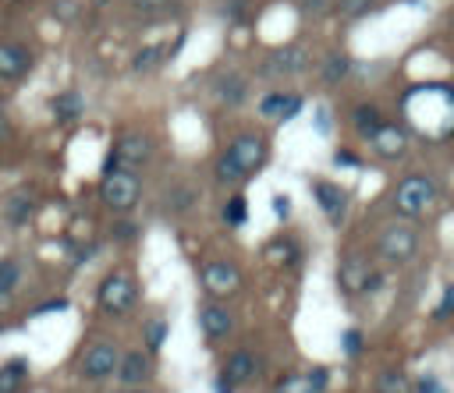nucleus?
<instances>
[{
  "label": "nucleus",
  "instance_id": "obj_17",
  "mask_svg": "<svg viewBox=\"0 0 454 393\" xmlns=\"http://www.w3.org/2000/svg\"><path fill=\"white\" fill-rule=\"evenodd\" d=\"M305 106V99L298 92H284V89H273L259 99V117L262 120H273V124H287L291 117H298Z\"/></svg>",
  "mask_w": 454,
  "mask_h": 393
},
{
  "label": "nucleus",
  "instance_id": "obj_22",
  "mask_svg": "<svg viewBox=\"0 0 454 393\" xmlns=\"http://www.w3.org/2000/svg\"><path fill=\"white\" fill-rule=\"evenodd\" d=\"M50 110H53V120L57 124H78L82 113H85V96L78 89H64L50 99Z\"/></svg>",
  "mask_w": 454,
  "mask_h": 393
},
{
  "label": "nucleus",
  "instance_id": "obj_48",
  "mask_svg": "<svg viewBox=\"0 0 454 393\" xmlns=\"http://www.w3.org/2000/svg\"><path fill=\"white\" fill-rule=\"evenodd\" d=\"M0 113H4V99H0Z\"/></svg>",
  "mask_w": 454,
  "mask_h": 393
},
{
  "label": "nucleus",
  "instance_id": "obj_4",
  "mask_svg": "<svg viewBox=\"0 0 454 393\" xmlns=\"http://www.w3.org/2000/svg\"><path fill=\"white\" fill-rule=\"evenodd\" d=\"M422 248V230L408 220H394L387 227L376 230L372 237V251L383 266H408Z\"/></svg>",
  "mask_w": 454,
  "mask_h": 393
},
{
  "label": "nucleus",
  "instance_id": "obj_34",
  "mask_svg": "<svg viewBox=\"0 0 454 393\" xmlns=\"http://www.w3.org/2000/svg\"><path fill=\"white\" fill-rule=\"evenodd\" d=\"M138 234H142V230H138V223H135V220H128V216H121V220L110 227V237H114L117 244H131V241H138Z\"/></svg>",
  "mask_w": 454,
  "mask_h": 393
},
{
  "label": "nucleus",
  "instance_id": "obj_8",
  "mask_svg": "<svg viewBox=\"0 0 454 393\" xmlns=\"http://www.w3.org/2000/svg\"><path fill=\"white\" fill-rule=\"evenodd\" d=\"M337 280H340V290L355 294V297H372L387 287V273L369 266L362 255H344V262L337 269Z\"/></svg>",
  "mask_w": 454,
  "mask_h": 393
},
{
  "label": "nucleus",
  "instance_id": "obj_31",
  "mask_svg": "<svg viewBox=\"0 0 454 393\" xmlns=\"http://www.w3.org/2000/svg\"><path fill=\"white\" fill-rule=\"evenodd\" d=\"M369 7H372V0H333V4H330V11H333L340 21L362 18V14H369Z\"/></svg>",
  "mask_w": 454,
  "mask_h": 393
},
{
  "label": "nucleus",
  "instance_id": "obj_45",
  "mask_svg": "<svg viewBox=\"0 0 454 393\" xmlns=\"http://www.w3.org/2000/svg\"><path fill=\"white\" fill-rule=\"evenodd\" d=\"M67 308V301H50V304H39L35 312H64Z\"/></svg>",
  "mask_w": 454,
  "mask_h": 393
},
{
  "label": "nucleus",
  "instance_id": "obj_30",
  "mask_svg": "<svg viewBox=\"0 0 454 393\" xmlns=\"http://www.w3.org/2000/svg\"><path fill=\"white\" fill-rule=\"evenodd\" d=\"M18 283H21V262L18 258H0V304L7 297H14Z\"/></svg>",
  "mask_w": 454,
  "mask_h": 393
},
{
  "label": "nucleus",
  "instance_id": "obj_12",
  "mask_svg": "<svg viewBox=\"0 0 454 393\" xmlns=\"http://www.w3.org/2000/svg\"><path fill=\"white\" fill-rule=\"evenodd\" d=\"M110 149L117 152L121 166H128V170H142V166H149V163H153V156H156V142H153L145 131H138V127L121 131V135L114 138V145H110Z\"/></svg>",
  "mask_w": 454,
  "mask_h": 393
},
{
  "label": "nucleus",
  "instance_id": "obj_14",
  "mask_svg": "<svg viewBox=\"0 0 454 393\" xmlns=\"http://www.w3.org/2000/svg\"><path fill=\"white\" fill-rule=\"evenodd\" d=\"M312 198H316V205L323 209V216H326L333 227H340V223H344V216H348V205H351V195H348V188H340L337 181H326V177H319V181H312Z\"/></svg>",
  "mask_w": 454,
  "mask_h": 393
},
{
  "label": "nucleus",
  "instance_id": "obj_29",
  "mask_svg": "<svg viewBox=\"0 0 454 393\" xmlns=\"http://www.w3.org/2000/svg\"><path fill=\"white\" fill-rule=\"evenodd\" d=\"M220 220L227 223V227H245L248 223V198L241 195V191H234L227 202H223V209H220Z\"/></svg>",
  "mask_w": 454,
  "mask_h": 393
},
{
  "label": "nucleus",
  "instance_id": "obj_27",
  "mask_svg": "<svg viewBox=\"0 0 454 393\" xmlns=\"http://www.w3.org/2000/svg\"><path fill=\"white\" fill-rule=\"evenodd\" d=\"M372 393H411V375L404 368H380L372 379Z\"/></svg>",
  "mask_w": 454,
  "mask_h": 393
},
{
  "label": "nucleus",
  "instance_id": "obj_15",
  "mask_svg": "<svg viewBox=\"0 0 454 393\" xmlns=\"http://www.w3.org/2000/svg\"><path fill=\"white\" fill-rule=\"evenodd\" d=\"M153 375H156V368H153V354H145V351H124V354L117 358V372H114V379H117L124 389H142V386H149Z\"/></svg>",
  "mask_w": 454,
  "mask_h": 393
},
{
  "label": "nucleus",
  "instance_id": "obj_10",
  "mask_svg": "<svg viewBox=\"0 0 454 393\" xmlns=\"http://www.w3.org/2000/svg\"><path fill=\"white\" fill-rule=\"evenodd\" d=\"M220 379H227L238 393L245 389V386H252V382H259V375H262V361H259V354L252 351V347H234L231 354H223V361H220V372H216Z\"/></svg>",
  "mask_w": 454,
  "mask_h": 393
},
{
  "label": "nucleus",
  "instance_id": "obj_11",
  "mask_svg": "<svg viewBox=\"0 0 454 393\" xmlns=\"http://www.w3.org/2000/svg\"><path fill=\"white\" fill-rule=\"evenodd\" d=\"M330 368L312 365V368H287L273 379L270 393H326L330 389Z\"/></svg>",
  "mask_w": 454,
  "mask_h": 393
},
{
  "label": "nucleus",
  "instance_id": "obj_3",
  "mask_svg": "<svg viewBox=\"0 0 454 393\" xmlns=\"http://www.w3.org/2000/svg\"><path fill=\"white\" fill-rule=\"evenodd\" d=\"M440 202V184L436 177L415 170V173H404L397 184H394V195H390V209L397 220H422L426 212H433V205Z\"/></svg>",
  "mask_w": 454,
  "mask_h": 393
},
{
  "label": "nucleus",
  "instance_id": "obj_47",
  "mask_svg": "<svg viewBox=\"0 0 454 393\" xmlns=\"http://www.w3.org/2000/svg\"><path fill=\"white\" fill-rule=\"evenodd\" d=\"M114 393H131V389H124V386H121V389H114Z\"/></svg>",
  "mask_w": 454,
  "mask_h": 393
},
{
  "label": "nucleus",
  "instance_id": "obj_16",
  "mask_svg": "<svg viewBox=\"0 0 454 393\" xmlns=\"http://www.w3.org/2000/svg\"><path fill=\"white\" fill-rule=\"evenodd\" d=\"M369 149H372V156L383 159V163L404 159V152H408V127H401V124H394V120H383V127L369 138Z\"/></svg>",
  "mask_w": 454,
  "mask_h": 393
},
{
  "label": "nucleus",
  "instance_id": "obj_20",
  "mask_svg": "<svg viewBox=\"0 0 454 393\" xmlns=\"http://www.w3.org/2000/svg\"><path fill=\"white\" fill-rule=\"evenodd\" d=\"M262 255H266V262H273V266H280V269H298V262H301V248H298V241L287 237V234L270 237V241L262 244Z\"/></svg>",
  "mask_w": 454,
  "mask_h": 393
},
{
  "label": "nucleus",
  "instance_id": "obj_35",
  "mask_svg": "<svg viewBox=\"0 0 454 393\" xmlns=\"http://www.w3.org/2000/svg\"><path fill=\"white\" fill-rule=\"evenodd\" d=\"M411 393H447V386L440 382L436 372H419V375L411 379Z\"/></svg>",
  "mask_w": 454,
  "mask_h": 393
},
{
  "label": "nucleus",
  "instance_id": "obj_46",
  "mask_svg": "<svg viewBox=\"0 0 454 393\" xmlns=\"http://www.w3.org/2000/svg\"><path fill=\"white\" fill-rule=\"evenodd\" d=\"M131 393H153V389H145V386H142V389H131Z\"/></svg>",
  "mask_w": 454,
  "mask_h": 393
},
{
  "label": "nucleus",
  "instance_id": "obj_1",
  "mask_svg": "<svg viewBox=\"0 0 454 393\" xmlns=\"http://www.w3.org/2000/svg\"><path fill=\"white\" fill-rule=\"evenodd\" d=\"M266 156H270V145L259 131H238L216 156L213 177H216V184H245L252 173H259L266 166Z\"/></svg>",
  "mask_w": 454,
  "mask_h": 393
},
{
  "label": "nucleus",
  "instance_id": "obj_43",
  "mask_svg": "<svg viewBox=\"0 0 454 393\" xmlns=\"http://www.w3.org/2000/svg\"><path fill=\"white\" fill-rule=\"evenodd\" d=\"M135 7L138 11H163V7H170V0H135Z\"/></svg>",
  "mask_w": 454,
  "mask_h": 393
},
{
  "label": "nucleus",
  "instance_id": "obj_24",
  "mask_svg": "<svg viewBox=\"0 0 454 393\" xmlns=\"http://www.w3.org/2000/svg\"><path fill=\"white\" fill-rule=\"evenodd\" d=\"M32 379V368L25 358H7L0 365V393H25Z\"/></svg>",
  "mask_w": 454,
  "mask_h": 393
},
{
  "label": "nucleus",
  "instance_id": "obj_6",
  "mask_svg": "<svg viewBox=\"0 0 454 393\" xmlns=\"http://www.w3.org/2000/svg\"><path fill=\"white\" fill-rule=\"evenodd\" d=\"M199 287L206 290L209 301H231V297L241 294L245 273H241V266L234 258H223V255L220 258H206L199 266Z\"/></svg>",
  "mask_w": 454,
  "mask_h": 393
},
{
  "label": "nucleus",
  "instance_id": "obj_26",
  "mask_svg": "<svg viewBox=\"0 0 454 393\" xmlns=\"http://www.w3.org/2000/svg\"><path fill=\"white\" fill-rule=\"evenodd\" d=\"M174 53L170 50H163L160 42H149V46H142V50H135V57H131V71L138 74V78H145V74H156L167 60H170Z\"/></svg>",
  "mask_w": 454,
  "mask_h": 393
},
{
  "label": "nucleus",
  "instance_id": "obj_13",
  "mask_svg": "<svg viewBox=\"0 0 454 393\" xmlns=\"http://www.w3.org/2000/svg\"><path fill=\"white\" fill-rule=\"evenodd\" d=\"M199 333H202V340L213 347V343H220V340H227L231 333H234V312L223 304V301H202L199 304Z\"/></svg>",
  "mask_w": 454,
  "mask_h": 393
},
{
  "label": "nucleus",
  "instance_id": "obj_37",
  "mask_svg": "<svg viewBox=\"0 0 454 393\" xmlns=\"http://www.w3.org/2000/svg\"><path fill=\"white\" fill-rule=\"evenodd\" d=\"M298 4H301V14H305V18H323L333 0H298Z\"/></svg>",
  "mask_w": 454,
  "mask_h": 393
},
{
  "label": "nucleus",
  "instance_id": "obj_39",
  "mask_svg": "<svg viewBox=\"0 0 454 393\" xmlns=\"http://www.w3.org/2000/svg\"><path fill=\"white\" fill-rule=\"evenodd\" d=\"M53 14H57L60 21H71V18L78 14V4H74V0H57V4H53Z\"/></svg>",
  "mask_w": 454,
  "mask_h": 393
},
{
  "label": "nucleus",
  "instance_id": "obj_18",
  "mask_svg": "<svg viewBox=\"0 0 454 393\" xmlns=\"http://www.w3.org/2000/svg\"><path fill=\"white\" fill-rule=\"evenodd\" d=\"M32 71V53L25 42H0V81L7 85H18L25 81V74Z\"/></svg>",
  "mask_w": 454,
  "mask_h": 393
},
{
  "label": "nucleus",
  "instance_id": "obj_33",
  "mask_svg": "<svg viewBox=\"0 0 454 393\" xmlns=\"http://www.w3.org/2000/svg\"><path fill=\"white\" fill-rule=\"evenodd\" d=\"M340 351H344V358H362L365 354V333L355 329V326H348L340 333Z\"/></svg>",
  "mask_w": 454,
  "mask_h": 393
},
{
  "label": "nucleus",
  "instance_id": "obj_2",
  "mask_svg": "<svg viewBox=\"0 0 454 393\" xmlns=\"http://www.w3.org/2000/svg\"><path fill=\"white\" fill-rule=\"evenodd\" d=\"M92 301H96V312L99 315H106V319H128L138 308V301H142V283H138V276L131 269L117 266V269H110V273L99 276Z\"/></svg>",
  "mask_w": 454,
  "mask_h": 393
},
{
  "label": "nucleus",
  "instance_id": "obj_7",
  "mask_svg": "<svg viewBox=\"0 0 454 393\" xmlns=\"http://www.w3.org/2000/svg\"><path fill=\"white\" fill-rule=\"evenodd\" d=\"M117 358H121V347H117L114 336H99V340H92V343L82 351V358H78V379L89 382V386H99V382L114 379V372H117Z\"/></svg>",
  "mask_w": 454,
  "mask_h": 393
},
{
  "label": "nucleus",
  "instance_id": "obj_21",
  "mask_svg": "<svg viewBox=\"0 0 454 393\" xmlns=\"http://www.w3.org/2000/svg\"><path fill=\"white\" fill-rule=\"evenodd\" d=\"M355 74V60L348 53H326L319 64V85L323 89H337Z\"/></svg>",
  "mask_w": 454,
  "mask_h": 393
},
{
  "label": "nucleus",
  "instance_id": "obj_42",
  "mask_svg": "<svg viewBox=\"0 0 454 393\" xmlns=\"http://www.w3.org/2000/svg\"><path fill=\"white\" fill-rule=\"evenodd\" d=\"M209 393H238L227 379H220V375H213V382H209Z\"/></svg>",
  "mask_w": 454,
  "mask_h": 393
},
{
  "label": "nucleus",
  "instance_id": "obj_41",
  "mask_svg": "<svg viewBox=\"0 0 454 393\" xmlns=\"http://www.w3.org/2000/svg\"><path fill=\"white\" fill-rule=\"evenodd\" d=\"M273 212H277V220H287L291 216V198L287 195H273Z\"/></svg>",
  "mask_w": 454,
  "mask_h": 393
},
{
  "label": "nucleus",
  "instance_id": "obj_32",
  "mask_svg": "<svg viewBox=\"0 0 454 393\" xmlns=\"http://www.w3.org/2000/svg\"><path fill=\"white\" fill-rule=\"evenodd\" d=\"M429 319H433V322H450V319H454V280L440 290V301L433 304Z\"/></svg>",
  "mask_w": 454,
  "mask_h": 393
},
{
  "label": "nucleus",
  "instance_id": "obj_5",
  "mask_svg": "<svg viewBox=\"0 0 454 393\" xmlns=\"http://www.w3.org/2000/svg\"><path fill=\"white\" fill-rule=\"evenodd\" d=\"M99 202L110 212H117V216L135 212V205L142 202V177H138V170L117 166V170L103 173L99 177Z\"/></svg>",
  "mask_w": 454,
  "mask_h": 393
},
{
  "label": "nucleus",
  "instance_id": "obj_19",
  "mask_svg": "<svg viewBox=\"0 0 454 393\" xmlns=\"http://www.w3.org/2000/svg\"><path fill=\"white\" fill-rule=\"evenodd\" d=\"M213 96H216L223 106L238 110V106H245V99H248V81H245L238 71H220V74L213 78Z\"/></svg>",
  "mask_w": 454,
  "mask_h": 393
},
{
  "label": "nucleus",
  "instance_id": "obj_23",
  "mask_svg": "<svg viewBox=\"0 0 454 393\" xmlns=\"http://www.w3.org/2000/svg\"><path fill=\"white\" fill-rule=\"evenodd\" d=\"M383 120H387V117H383V110H380L376 103H369V99L351 106V127H355V135H358V138H365V142L383 127Z\"/></svg>",
  "mask_w": 454,
  "mask_h": 393
},
{
  "label": "nucleus",
  "instance_id": "obj_38",
  "mask_svg": "<svg viewBox=\"0 0 454 393\" xmlns=\"http://www.w3.org/2000/svg\"><path fill=\"white\" fill-rule=\"evenodd\" d=\"M192 202H195V188H192V184H177V191H174V202H170V205H174V209H188Z\"/></svg>",
  "mask_w": 454,
  "mask_h": 393
},
{
  "label": "nucleus",
  "instance_id": "obj_9",
  "mask_svg": "<svg viewBox=\"0 0 454 393\" xmlns=\"http://www.w3.org/2000/svg\"><path fill=\"white\" fill-rule=\"evenodd\" d=\"M312 67V50L305 42H287V46H277L270 50L262 60H259V78H298Z\"/></svg>",
  "mask_w": 454,
  "mask_h": 393
},
{
  "label": "nucleus",
  "instance_id": "obj_40",
  "mask_svg": "<svg viewBox=\"0 0 454 393\" xmlns=\"http://www.w3.org/2000/svg\"><path fill=\"white\" fill-rule=\"evenodd\" d=\"M312 127H316V135H330V113L319 106L316 110V117H312Z\"/></svg>",
  "mask_w": 454,
  "mask_h": 393
},
{
  "label": "nucleus",
  "instance_id": "obj_36",
  "mask_svg": "<svg viewBox=\"0 0 454 393\" xmlns=\"http://www.w3.org/2000/svg\"><path fill=\"white\" fill-rule=\"evenodd\" d=\"M333 166H340V170H358V166H362V156H358L355 149H337V152H333Z\"/></svg>",
  "mask_w": 454,
  "mask_h": 393
},
{
  "label": "nucleus",
  "instance_id": "obj_28",
  "mask_svg": "<svg viewBox=\"0 0 454 393\" xmlns=\"http://www.w3.org/2000/svg\"><path fill=\"white\" fill-rule=\"evenodd\" d=\"M167 336H170V322H167L163 315L149 319L145 329H142V347H145V354H160V347L167 343Z\"/></svg>",
  "mask_w": 454,
  "mask_h": 393
},
{
  "label": "nucleus",
  "instance_id": "obj_25",
  "mask_svg": "<svg viewBox=\"0 0 454 393\" xmlns=\"http://www.w3.org/2000/svg\"><path fill=\"white\" fill-rule=\"evenodd\" d=\"M35 216V198L28 191H11L4 198V223L7 227H25Z\"/></svg>",
  "mask_w": 454,
  "mask_h": 393
},
{
  "label": "nucleus",
  "instance_id": "obj_44",
  "mask_svg": "<svg viewBox=\"0 0 454 393\" xmlns=\"http://www.w3.org/2000/svg\"><path fill=\"white\" fill-rule=\"evenodd\" d=\"M11 135H14V127H11V120L0 113V145H7V142H11Z\"/></svg>",
  "mask_w": 454,
  "mask_h": 393
}]
</instances>
